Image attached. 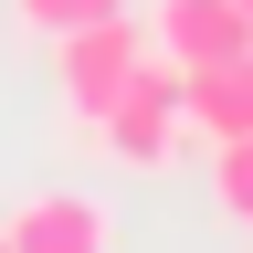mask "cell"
Masks as SVG:
<instances>
[{"mask_svg": "<svg viewBox=\"0 0 253 253\" xmlns=\"http://www.w3.org/2000/svg\"><path fill=\"white\" fill-rule=\"evenodd\" d=\"M137 63H148V21H137V11H106V21L53 32V84H63V116H74V126H95Z\"/></svg>", "mask_w": 253, "mask_h": 253, "instance_id": "6da1fadb", "label": "cell"}, {"mask_svg": "<svg viewBox=\"0 0 253 253\" xmlns=\"http://www.w3.org/2000/svg\"><path fill=\"white\" fill-rule=\"evenodd\" d=\"M84 137H106V158H126V169H169L179 137H190V126H179V63H169V53H148Z\"/></svg>", "mask_w": 253, "mask_h": 253, "instance_id": "7a4b0ae2", "label": "cell"}, {"mask_svg": "<svg viewBox=\"0 0 253 253\" xmlns=\"http://www.w3.org/2000/svg\"><path fill=\"white\" fill-rule=\"evenodd\" d=\"M11 253H116V211L95 190H32L21 211H0Z\"/></svg>", "mask_w": 253, "mask_h": 253, "instance_id": "3957f363", "label": "cell"}, {"mask_svg": "<svg viewBox=\"0 0 253 253\" xmlns=\"http://www.w3.org/2000/svg\"><path fill=\"white\" fill-rule=\"evenodd\" d=\"M148 53H169L179 74L190 63H232V53H253V11L243 0H158L148 11Z\"/></svg>", "mask_w": 253, "mask_h": 253, "instance_id": "277c9868", "label": "cell"}, {"mask_svg": "<svg viewBox=\"0 0 253 253\" xmlns=\"http://www.w3.org/2000/svg\"><path fill=\"white\" fill-rule=\"evenodd\" d=\"M179 126H190L201 148L253 137V53H232V63H190V74H179Z\"/></svg>", "mask_w": 253, "mask_h": 253, "instance_id": "5b68a950", "label": "cell"}, {"mask_svg": "<svg viewBox=\"0 0 253 253\" xmlns=\"http://www.w3.org/2000/svg\"><path fill=\"white\" fill-rule=\"evenodd\" d=\"M211 201H221V221L253 232V137H221L211 148Z\"/></svg>", "mask_w": 253, "mask_h": 253, "instance_id": "8992f818", "label": "cell"}, {"mask_svg": "<svg viewBox=\"0 0 253 253\" xmlns=\"http://www.w3.org/2000/svg\"><path fill=\"white\" fill-rule=\"evenodd\" d=\"M11 11H21V32H42V42H53V32L106 21V11H126V0H11Z\"/></svg>", "mask_w": 253, "mask_h": 253, "instance_id": "52a82bcc", "label": "cell"}, {"mask_svg": "<svg viewBox=\"0 0 253 253\" xmlns=\"http://www.w3.org/2000/svg\"><path fill=\"white\" fill-rule=\"evenodd\" d=\"M243 11H253V0H243Z\"/></svg>", "mask_w": 253, "mask_h": 253, "instance_id": "ba28073f", "label": "cell"}, {"mask_svg": "<svg viewBox=\"0 0 253 253\" xmlns=\"http://www.w3.org/2000/svg\"><path fill=\"white\" fill-rule=\"evenodd\" d=\"M0 253H11V243H0Z\"/></svg>", "mask_w": 253, "mask_h": 253, "instance_id": "9c48e42d", "label": "cell"}]
</instances>
